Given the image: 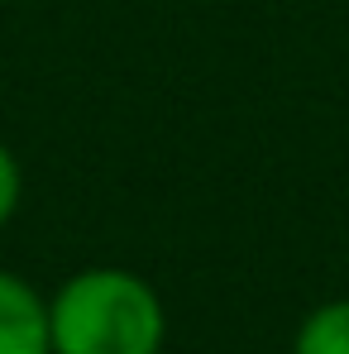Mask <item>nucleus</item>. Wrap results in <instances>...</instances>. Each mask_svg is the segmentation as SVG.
I'll return each mask as SVG.
<instances>
[{"label":"nucleus","mask_w":349,"mask_h":354,"mask_svg":"<svg viewBox=\"0 0 349 354\" xmlns=\"http://www.w3.org/2000/svg\"><path fill=\"white\" fill-rule=\"evenodd\" d=\"M53 354H158L168 311L129 268H82L48 297Z\"/></svg>","instance_id":"nucleus-1"},{"label":"nucleus","mask_w":349,"mask_h":354,"mask_svg":"<svg viewBox=\"0 0 349 354\" xmlns=\"http://www.w3.org/2000/svg\"><path fill=\"white\" fill-rule=\"evenodd\" d=\"M0 354H53L48 301L10 268H0Z\"/></svg>","instance_id":"nucleus-2"},{"label":"nucleus","mask_w":349,"mask_h":354,"mask_svg":"<svg viewBox=\"0 0 349 354\" xmlns=\"http://www.w3.org/2000/svg\"><path fill=\"white\" fill-rule=\"evenodd\" d=\"M292 354H349V297L321 301V306L296 326Z\"/></svg>","instance_id":"nucleus-3"},{"label":"nucleus","mask_w":349,"mask_h":354,"mask_svg":"<svg viewBox=\"0 0 349 354\" xmlns=\"http://www.w3.org/2000/svg\"><path fill=\"white\" fill-rule=\"evenodd\" d=\"M19 196H24V173H19V158L0 144V230L10 225V216L19 211Z\"/></svg>","instance_id":"nucleus-4"}]
</instances>
